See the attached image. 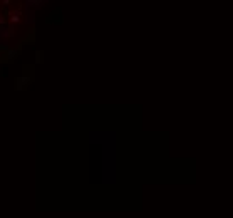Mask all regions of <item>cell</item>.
<instances>
[{
    "label": "cell",
    "instance_id": "obj_1",
    "mask_svg": "<svg viewBox=\"0 0 233 218\" xmlns=\"http://www.w3.org/2000/svg\"><path fill=\"white\" fill-rule=\"evenodd\" d=\"M42 2H44V0H27V3H30V5H32V3H42Z\"/></svg>",
    "mask_w": 233,
    "mask_h": 218
}]
</instances>
